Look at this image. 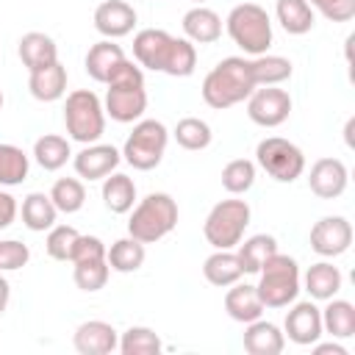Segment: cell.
<instances>
[{
  "mask_svg": "<svg viewBox=\"0 0 355 355\" xmlns=\"http://www.w3.org/2000/svg\"><path fill=\"white\" fill-rule=\"evenodd\" d=\"M252 89H255V83H252V75H250V58L227 55L205 75L200 92H202L205 105H211L216 111H225V108H233V105L244 103L252 94Z\"/></svg>",
  "mask_w": 355,
  "mask_h": 355,
  "instance_id": "1",
  "label": "cell"
},
{
  "mask_svg": "<svg viewBox=\"0 0 355 355\" xmlns=\"http://www.w3.org/2000/svg\"><path fill=\"white\" fill-rule=\"evenodd\" d=\"M105 114L114 122H139L141 114L147 111V92H144V72L141 67H136L130 58H125L119 64V69L114 72V78L105 83Z\"/></svg>",
  "mask_w": 355,
  "mask_h": 355,
  "instance_id": "2",
  "label": "cell"
},
{
  "mask_svg": "<svg viewBox=\"0 0 355 355\" xmlns=\"http://www.w3.org/2000/svg\"><path fill=\"white\" fill-rule=\"evenodd\" d=\"M130 219H128V236L139 239L141 244H153L161 241L164 236H169L178 225V202L172 200V194L166 191H153L144 200H139L136 208H130Z\"/></svg>",
  "mask_w": 355,
  "mask_h": 355,
  "instance_id": "3",
  "label": "cell"
},
{
  "mask_svg": "<svg viewBox=\"0 0 355 355\" xmlns=\"http://www.w3.org/2000/svg\"><path fill=\"white\" fill-rule=\"evenodd\" d=\"M255 291H258L263 308H288L300 294V266H297V261L277 250L261 266Z\"/></svg>",
  "mask_w": 355,
  "mask_h": 355,
  "instance_id": "4",
  "label": "cell"
},
{
  "mask_svg": "<svg viewBox=\"0 0 355 355\" xmlns=\"http://www.w3.org/2000/svg\"><path fill=\"white\" fill-rule=\"evenodd\" d=\"M227 36L247 53V55H263L272 47V19L266 8L258 3H239L230 8L225 19Z\"/></svg>",
  "mask_w": 355,
  "mask_h": 355,
  "instance_id": "5",
  "label": "cell"
},
{
  "mask_svg": "<svg viewBox=\"0 0 355 355\" xmlns=\"http://www.w3.org/2000/svg\"><path fill=\"white\" fill-rule=\"evenodd\" d=\"M64 125L72 141L94 144L105 130V108L103 100L92 89H75L64 103Z\"/></svg>",
  "mask_w": 355,
  "mask_h": 355,
  "instance_id": "6",
  "label": "cell"
},
{
  "mask_svg": "<svg viewBox=\"0 0 355 355\" xmlns=\"http://www.w3.org/2000/svg\"><path fill=\"white\" fill-rule=\"evenodd\" d=\"M247 225L250 205L244 200H222L208 211L202 222V236L214 250H233L244 239Z\"/></svg>",
  "mask_w": 355,
  "mask_h": 355,
  "instance_id": "7",
  "label": "cell"
},
{
  "mask_svg": "<svg viewBox=\"0 0 355 355\" xmlns=\"http://www.w3.org/2000/svg\"><path fill=\"white\" fill-rule=\"evenodd\" d=\"M166 141H169V130L164 122L158 119H139L130 130V136L125 139L122 147V158L139 169V172H150L161 164L164 153H166Z\"/></svg>",
  "mask_w": 355,
  "mask_h": 355,
  "instance_id": "8",
  "label": "cell"
},
{
  "mask_svg": "<svg viewBox=\"0 0 355 355\" xmlns=\"http://www.w3.org/2000/svg\"><path fill=\"white\" fill-rule=\"evenodd\" d=\"M255 161L277 183H294L305 172V155H302V150L294 141L280 139V136H269V139L258 141Z\"/></svg>",
  "mask_w": 355,
  "mask_h": 355,
  "instance_id": "9",
  "label": "cell"
},
{
  "mask_svg": "<svg viewBox=\"0 0 355 355\" xmlns=\"http://www.w3.org/2000/svg\"><path fill=\"white\" fill-rule=\"evenodd\" d=\"M291 114V97L280 86H261L252 89L247 97V116L261 128H277Z\"/></svg>",
  "mask_w": 355,
  "mask_h": 355,
  "instance_id": "10",
  "label": "cell"
},
{
  "mask_svg": "<svg viewBox=\"0 0 355 355\" xmlns=\"http://www.w3.org/2000/svg\"><path fill=\"white\" fill-rule=\"evenodd\" d=\"M352 244V225L344 216H322L311 227V250L322 258H338Z\"/></svg>",
  "mask_w": 355,
  "mask_h": 355,
  "instance_id": "11",
  "label": "cell"
},
{
  "mask_svg": "<svg viewBox=\"0 0 355 355\" xmlns=\"http://www.w3.org/2000/svg\"><path fill=\"white\" fill-rule=\"evenodd\" d=\"M283 336H288V341L300 344V347H311L322 338V311L305 300V302H294V308L286 313L283 322Z\"/></svg>",
  "mask_w": 355,
  "mask_h": 355,
  "instance_id": "12",
  "label": "cell"
},
{
  "mask_svg": "<svg viewBox=\"0 0 355 355\" xmlns=\"http://www.w3.org/2000/svg\"><path fill=\"white\" fill-rule=\"evenodd\" d=\"M122 161V153L114 147V144H86L75 158H72V166L78 172V178L83 180H103L108 178Z\"/></svg>",
  "mask_w": 355,
  "mask_h": 355,
  "instance_id": "13",
  "label": "cell"
},
{
  "mask_svg": "<svg viewBox=\"0 0 355 355\" xmlns=\"http://www.w3.org/2000/svg\"><path fill=\"white\" fill-rule=\"evenodd\" d=\"M347 183H349V172L344 166L341 158H319L313 161L311 166V175H308V186L316 197L322 200H336L347 191Z\"/></svg>",
  "mask_w": 355,
  "mask_h": 355,
  "instance_id": "14",
  "label": "cell"
},
{
  "mask_svg": "<svg viewBox=\"0 0 355 355\" xmlns=\"http://www.w3.org/2000/svg\"><path fill=\"white\" fill-rule=\"evenodd\" d=\"M172 39L175 36H169L161 28H144V31H139L133 36V58H136V64L144 67V69H153V72H164V64H166Z\"/></svg>",
  "mask_w": 355,
  "mask_h": 355,
  "instance_id": "15",
  "label": "cell"
},
{
  "mask_svg": "<svg viewBox=\"0 0 355 355\" xmlns=\"http://www.w3.org/2000/svg\"><path fill=\"white\" fill-rule=\"evenodd\" d=\"M72 344L80 355H111L119 347V333L114 330V324H108L103 319H89V322L78 324Z\"/></svg>",
  "mask_w": 355,
  "mask_h": 355,
  "instance_id": "16",
  "label": "cell"
},
{
  "mask_svg": "<svg viewBox=\"0 0 355 355\" xmlns=\"http://www.w3.org/2000/svg\"><path fill=\"white\" fill-rule=\"evenodd\" d=\"M94 28L105 39H122L136 28V8L125 0H105L94 8Z\"/></svg>",
  "mask_w": 355,
  "mask_h": 355,
  "instance_id": "17",
  "label": "cell"
},
{
  "mask_svg": "<svg viewBox=\"0 0 355 355\" xmlns=\"http://www.w3.org/2000/svg\"><path fill=\"white\" fill-rule=\"evenodd\" d=\"M125 58L128 55L122 53L119 44H114V39H103V42L92 44L86 53V75L97 83H108Z\"/></svg>",
  "mask_w": 355,
  "mask_h": 355,
  "instance_id": "18",
  "label": "cell"
},
{
  "mask_svg": "<svg viewBox=\"0 0 355 355\" xmlns=\"http://www.w3.org/2000/svg\"><path fill=\"white\" fill-rule=\"evenodd\" d=\"M28 89L39 103H55L67 92V67L61 61H53L42 69H33L28 75Z\"/></svg>",
  "mask_w": 355,
  "mask_h": 355,
  "instance_id": "19",
  "label": "cell"
},
{
  "mask_svg": "<svg viewBox=\"0 0 355 355\" xmlns=\"http://www.w3.org/2000/svg\"><path fill=\"white\" fill-rule=\"evenodd\" d=\"M183 33L194 44H214L222 36V17L214 8L194 6L183 14Z\"/></svg>",
  "mask_w": 355,
  "mask_h": 355,
  "instance_id": "20",
  "label": "cell"
},
{
  "mask_svg": "<svg viewBox=\"0 0 355 355\" xmlns=\"http://www.w3.org/2000/svg\"><path fill=\"white\" fill-rule=\"evenodd\" d=\"M225 311L233 322H241V324H250L255 319H261L263 313V302L255 291V286L250 283H233L225 294Z\"/></svg>",
  "mask_w": 355,
  "mask_h": 355,
  "instance_id": "21",
  "label": "cell"
},
{
  "mask_svg": "<svg viewBox=\"0 0 355 355\" xmlns=\"http://www.w3.org/2000/svg\"><path fill=\"white\" fill-rule=\"evenodd\" d=\"M286 347V336L275 322L255 319L244 330V349L250 355H280Z\"/></svg>",
  "mask_w": 355,
  "mask_h": 355,
  "instance_id": "22",
  "label": "cell"
},
{
  "mask_svg": "<svg viewBox=\"0 0 355 355\" xmlns=\"http://www.w3.org/2000/svg\"><path fill=\"white\" fill-rule=\"evenodd\" d=\"M275 252H277V239L269 233H255V236L239 241V250H236L244 275H258L261 266L266 263V258H272Z\"/></svg>",
  "mask_w": 355,
  "mask_h": 355,
  "instance_id": "23",
  "label": "cell"
},
{
  "mask_svg": "<svg viewBox=\"0 0 355 355\" xmlns=\"http://www.w3.org/2000/svg\"><path fill=\"white\" fill-rule=\"evenodd\" d=\"M19 58L28 67V72H33V69H42V67L58 61V47L47 33L31 31L19 39Z\"/></svg>",
  "mask_w": 355,
  "mask_h": 355,
  "instance_id": "24",
  "label": "cell"
},
{
  "mask_svg": "<svg viewBox=\"0 0 355 355\" xmlns=\"http://www.w3.org/2000/svg\"><path fill=\"white\" fill-rule=\"evenodd\" d=\"M58 219V208L53 205L50 194L44 191H31L25 200H22V225L33 233H44L55 225Z\"/></svg>",
  "mask_w": 355,
  "mask_h": 355,
  "instance_id": "25",
  "label": "cell"
},
{
  "mask_svg": "<svg viewBox=\"0 0 355 355\" xmlns=\"http://www.w3.org/2000/svg\"><path fill=\"white\" fill-rule=\"evenodd\" d=\"M202 275L211 286H219V288H227L233 283L241 280V263H239V255L233 250H216L214 255L205 258L202 263Z\"/></svg>",
  "mask_w": 355,
  "mask_h": 355,
  "instance_id": "26",
  "label": "cell"
},
{
  "mask_svg": "<svg viewBox=\"0 0 355 355\" xmlns=\"http://www.w3.org/2000/svg\"><path fill=\"white\" fill-rule=\"evenodd\" d=\"M341 283H344V277H341L338 266H333L330 261H319V263L308 266V272H305V291L311 294V300L327 302L330 297H336L341 291Z\"/></svg>",
  "mask_w": 355,
  "mask_h": 355,
  "instance_id": "27",
  "label": "cell"
},
{
  "mask_svg": "<svg viewBox=\"0 0 355 355\" xmlns=\"http://www.w3.org/2000/svg\"><path fill=\"white\" fill-rule=\"evenodd\" d=\"M322 333L333 338H352L355 336V305L347 300H327V308L322 311Z\"/></svg>",
  "mask_w": 355,
  "mask_h": 355,
  "instance_id": "28",
  "label": "cell"
},
{
  "mask_svg": "<svg viewBox=\"0 0 355 355\" xmlns=\"http://www.w3.org/2000/svg\"><path fill=\"white\" fill-rule=\"evenodd\" d=\"M103 202L111 214H128L136 202L133 178H128L122 172H111L108 178H103Z\"/></svg>",
  "mask_w": 355,
  "mask_h": 355,
  "instance_id": "29",
  "label": "cell"
},
{
  "mask_svg": "<svg viewBox=\"0 0 355 355\" xmlns=\"http://www.w3.org/2000/svg\"><path fill=\"white\" fill-rule=\"evenodd\" d=\"M275 14H277V22L283 25V31L291 33V36L308 33L313 28V22H316L313 8H311L308 0H277Z\"/></svg>",
  "mask_w": 355,
  "mask_h": 355,
  "instance_id": "30",
  "label": "cell"
},
{
  "mask_svg": "<svg viewBox=\"0 0 355 355\" xmlns=\"http://www.w3.org/2000/svg\"><path fill=\"white\" fill-rule=\"evenodd\" d=\"M250 75H252L255 89L258 86H280L283 80L291 78V61L283 55L263 53V55L250 58Z\"/></svg>",
  "mask_w": 355,
  "mask_h": 355,
  "instance_id": "31",
  "label": "cell"
},
{
  "mask_svg": "<svg viewBox=\"0 0 355 355\" xmlns=\"http://www.w3.org/2000/svg\"><path fill=\"white\" fill-rule=\"evenodd\" d=\"M144 258H147L144 244H141L139 239H133V236L116 239V241L111 244V250H105V261H108V266H111L114 272H122V275L141 269Z\"/></svg>",
  "mask_w": 355,
  "mask_h": 355,
  "instance_id": "32",
  "label": "cell"
},
{
  "mask_svg": "<svg viewBox=\"0 0 355 355\" xmlns=\"http://www.w3.org/2000/svg\"><path fill=\"white\" fill-rule=\"evenodd\" d=\"M33 158L36 164L44 169V172H55L61 169L69 158H72V150H69V141L58 133H44L36 139L33 144Z\"/></svg>",
  "mask_w": 355,
  "mask_h": 355,
  "instance_id": "33",
  "label": "cell"
},
{
  "mask_svg": "<svg viewBox=\"0 0 355 355\" xmlns=\"http://www.w3.org/2000/svg\"><path fill=\"white\" fill-rule=\"evenodd\" d=\"M116 349L122 355H158L164 349V341L153 327L136 324V327H128L119 336V347Z\"/></svg>",
  "mask_w": 355,
  "mask_h": 355,
  "instance_id": "34",
  "label": "cell"
},
{
  "mask_svg": "<svg viewBox=\"0 0 355 355\" xmlns=\"http://www.w3.org/2000/svg\"><path fill=\"white\" fill-rule=\"evenodd\" d=\"M172 136H175V141H178L183 150H191V153L205 150V147L211 144V139H214L211 125H208L205 119H200V116H186V119H180V122L175 125Z\"/></svg>",
  "mask_w": 355,
  "mask_h": 355,
  "instance_id": "35",
  "label": "cell"
},
{
  "mask_svg": "<svg viewBox=\"0 0 355 355\" xmlns=\"http://www.w3.org/2000/svg\"><path fill=\"white\" fill-rule=\"evenodd\" d=\"M50 200L58 214H78L86 202V189L78 178H58L50 189Z\"/></svg>",
  "mask_w": 355,
  "mask_h": 355,
  "instance_id": "36",
  "label": "cell"
},
{
  "mask_svg": "<svg viewBox=\"0 0 355 355\" xmlns=\"http://www.w3.org/2000/svg\"><path fill=\"white\" fill-rule=\"evenodd\" d=\"M31 161L17 144H0V186H19L28 178Z\"/></svg>",
  "mask_w": 355,
  "mask_h": 355,
  "instance_id": "37",
  "label": "cell"
},
{
  "mask_svg": "<svg viewBox=\"0 0 355 355\" xmlns=\"http://www.w3.org/2000/svg\"><path fill=\"white\" fill-rule=\"evenodd\" d=\"M194 67H197L194 42H189V39H172V47H169L164 72L172 75V78H189L194 72Z\"/></svg>",
  "mask_w": 355,
  "mask_h": 355,
  "instance_id": "38",
  "label": "cell"
},
{
  "mask_svg": "<svg viewBox=\"0 0 355 355\" xmlns=\"http://www.w3.org/2000/svg\"><path fill=\"white\" fill-rule=\"evenodd\" d=\"M255 183V164L247 158H233L222 169V186L230 194H244Z\"/></svg>",
  "mask_w": 355,
  "mask_h": 355,
  "instance_id": "39",
  "label": "cell"
},
{
  "mask_svg": "<svg viewBox=\"0 0 355 355\" xmlns=\"http://www.w3.org/2000/svg\"><path fill=\"white\" fill-rule=\"evenodd\" d=\"M72 266H75L72 277H75V286L80 291H100L108 283L111 266H108L105 258H100V261H80V263H72Z\"/></svg>",
  "mask_w": 355,
  "mask_h": 355,
  "instance_id": "40",
  "label": "cell"
},
{
  "mask_svg": "<svg viewBox=\"0 0 355 355\" xmlns=\"http://www.w3.org/2000/svg\"><path fill=\"white\" fill-rule=\"evenodd\" d=\"M78 230L72 225H53L47 239H44V250L53 261H69L72 258V250H75V241H78Z\"/></svg>",
  "mask_w": 355,
  "mask_h": 355,
  "instance_id": "41",
  "label": "cell"
},
{
  "mask_svg": "<svg viewBox=\"0 0 355 355\" xmlns=\"http://www.w3.org/2000/svg\"><path fill=\"white\" fill-rule=\"evenodd\" d=\"M31 261V250L28 244L17 241V239H6L0 241V272H14L22 269Z\"/></svg>",
  "mask_w": 355,
  "mask_h": 355,
  "instance_id": "42",
  "label": "cell"
},
{
  "mask_svg": "<svg viewBox=\"0 0 355 355\" xmlns=\"http://www.w3.org/2000/svg\"><path fill=\"white\" fill-rule=\"evenodd\" d=\"M330 22H349L355 17V0H308Z\"/></svg>",
  "mask_w": 355,
  "mask_h": 355,
  "instance_id": "43",
  "label": "cell"
},
{
  "mask_svg": "<svg viewBox=\"0 0 355 355\" xmlns=\"http://www.w3.org/2000/svg\"><path fill=\"white\" fill-rule=\"evenodd\" d=\"M100 258H105V244L97 236H78L69 261L80 263V261H100Z\"/></svg>",
  "mask_w": 355,
  "mask_h": 355,
  "instance_id": "44",
  "label": "cell"
},
{
  "mask_svg": "<svg viewBox=\"0 0 355 355\" xmlns=\"http://www.w3.org/2000/svg\"><path fill=\"white\" fill-rule=\"evenodd\" d=\"M17 219V200L0 189V230L11 227V222Z\"/></svg>",
  "mask_w": 355,
  "mask_h": 355,
  "instance_id": "45",
  "label": "cell"
},
{
  "mask_svg": "<svg viewBox=\"0 0 355 355\" xmlns=\"http://www.w3.org/2000/svg\"><path fill=\"white\" fill-rule=\"evenodd\" d=\"M311 347H313V352H316V355H349V352H347V347L333 344V341H330V344H319V341H316V344H311Z\"/></svg>",
  "mask_w": 355,
  "mask_h": 355,
  "instance_id": "46",
  "label": "cell"
},
{
  "mask_svg": "<svg viewBox=\"0 0 355 355\" xmlns=\"http://www.w3.org/2000/svg\"><path fill=\"white\" fill-rule=\"evenodd\" d=\"M8 300H11V286H8V280L0 275V313L8 308Z\"/></svg>",
  "mask_w": 355,
  "mask_h": 355,
  "instance_id": "47",
  "label": "cell"
},
{
  "mask_svg": "<svg viewBox=\"0 0 355 355\" xmlns=\"http://www.w3.org/2000/svg\"><path fill=\"white\" fill-rule=\"evenodd\" d=\"M0 111H3V92H0Z\"/></svg>",
  "mask_w": 355,
  "mask_h": 355,
  "instance_id": "48",
  "label": "cell"
},
{
  "mask_svg": "<svg viewBox=\"0 0 355 355\" xmlns=\"http://www.w3.org/2000/svg\"><path fill=\"white\" fill-rule=\"evenodd\" d=\"M194 3H197V6H202V0H194Z\"/></svg>",
  "mask_w": 355,
  "mask_h": 355,
  "instance_id": "49",
  "label": "cell"
}]
</instances>
